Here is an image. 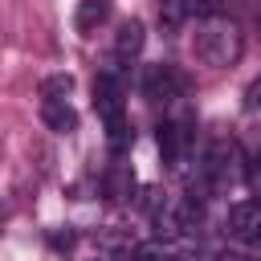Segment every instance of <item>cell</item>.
<instances>
[{
  "label": "cell",
  "mask_w": 261,
  "mask_h": 261,
  "mask_svg": "<svg viewBox=\"0 0 261 261\" xmlns=\"http://www.w3.org/2000/svg\"><path fill=\"white\" fill-rule=\"evenodd\" d=\"M241 49H245L241 29H237L232 20H224V16H208V20L196 29V57H200L204 65H216V69L237 65Z\"/></svg>",
  "instance_id": "obj_1"
},
{
  "label": "cell",
  "mask_w": 261,
  "mask_h": 261,
  "mask_svg": "<svg viewBox=\"0 0 261 261\" xmlns=\"http://www.w3.org/2000/svg\"><path fill=\"white\" fill-rule=\"evenodd\" d=\"M241 151H237V143H228V139H216L212 147H208V155H204V179H208V188H228L237 175H241Z\"/></svg>",
  "instance_id": "obj_2"
},
{
  "label": "cell",
  "mask_w": 261,
  "mask_h": 261,
  "mask_svg": "<svg viewBox=\"0 0 261 261\" xmlns=\"http://www.w3.org/2000/svg\"><path fill=\"white\" fill-rule=\"evenodd\" d=\"M143 94L151 102H175L184 98V73L175 65H151L143 73Z\"/></svg>",
  "instance_id": "obj_3"
},
{
  "label": "cell",
  "mask_w": 261,
  "mask_h": 261,
  "mask_svg": "<svg viewBox=\"0 0 261 261\" xmlns=\"http://www.w3.org/2000/svg\"><path fill=\"white\" fill-rule=\"evenodd\" d=\"M188 143H192V122H188V118H167V122L159 126V151H163V159H167L171 167L184 163Z\"/></svg>",
  "instance_id": "obj_4"
},
{
  "label": "cell",
  "mask_w": 261,
  "mask_h": 261,
  "mask_svg": "<svg viewBox=\"0 0 261 261\" xmlns=\"http://www.w3.org/2000/svg\"><path fill=\"white\" fill-rule=\"evenodd\" d=\"M94 110H98L102 122L122 118V82L114 73H98L94 77Z\"/></svg>",
  "instance_id": "obj_5"
},
{
  "label": "cell",
  "mask_w": 261,
  "mask_h": 261,
  "mask_svg": "<svg viewBox=\"0 0 261 261\" xmlns=\"http://www.w3.org/2000/svg\"><path fill=\"white\" fill-rule=\"evenodd\" d=\"M228 237H241V241H253V232L261 228V200H241L228 208V220H224Z\"/></svg>",
  "instance_id": "obj_6"
},
{
  "label": "cell",
  "mask_w": 261,
  "mask_h": 261,
  "mask_svg": "<svg viewBox=\"0 0 261 261\" xmlns=\"http://www.w3.org/2000/svg\"><path fill=\"white\" fill-rule=\"evenodd\" d=\"M41 118H45V126L57 130V135L77 130V110L69 106V98H41Z\"/></svg>",
  "instance_id": "obj_7"
},
{
  "label": "cell",
  "mask_w": 261,
  "mask_h": 261,
  "mask_svg": "<svg viewBox=\"0 0 261 261\" xmlns=\"http://www.w3.org/2000/svg\"><path fill=\"white\" fill-rule=\"evenodd\" d=\"M110 20V0H77V12H73V24L82 37H90L98 24Z\"/></svg>",
  "instance_id": "obj_8"
},
{
  "label": "cell",
  "mask_w": 261,
  "mask_h": 261,
  "mask_svg": "<svg viewBox=\"0 0 261 261\" xmlns=\"http://www.w3.org/2000/svg\"><path fill=\"white\" fill-rule=\"evenodd\" d=\"M143 41H147L143 20H122V29H118V37H114V57H122V61L139 57V53H143Z\"/></svg>",
  "instance_id": "obj_9"
},
{
  "label": "cell",
  "mask_w": 261,
  "mask_h": 261,
  "mask_svg": "<svg viewBox=\"0 0 261 261\" xmlns=\"http://www.w3.org/2000/svg\"><path fill=\"white\" fill-rule=\"evenodd\" d=\"M130 139H135V130L126 126V114H122V118H110V122H106V147H110L114 155H122V151L130 147Z\"/></svg>",
  "instance_id": "obj_10"
},
{
  "label": "cell",
  "mask_w": 261,
  "mask_h": 261,
  "mask_svg": "<svg viewBox=\"0 0 261 261\" xmlns=\"http://www.w3.org/2000/svg\"><path fill=\"white\" fill-rule=\"evenodd\" d=\"M69 90H73L69 73H53V77L41 82V98H69Z\"/></svg>",
  "instance_id": "obj_11"
},
{
  "label": "cell",
  "mask_w": 261,
  "mask_h": 261,
  "mask_svg": "<svg viewBox=\"0 0 261 261\" xmlns=\"http://www.w3.org/2000/svg\"><path fill=\"white\" fill-rule=\"evenodd\" d=\"M130 184H135V179L126 175V167H114V175H110V196H114V200H122V192H126Z\"/></svg>",
  "instance_id": "obj_12"
},
{
  "label": "cell",
  "mask_w": 261,
  "mask_h": 261,
  "mask_svg": "<svg viewBox=\"0 0 261 261\" xmlns=\"http://www.w3.org/2000/svg\"><path fill=\"white\" fill-rule=\"evenodd\" d=\"M188 12H196V16H220V0H188Z\"/></svg>",
  "instance_id": "obj_13"
},
{
  "label": "cell",
  "mask_w": 261,
  "mask_h": 261,
  "mask_svg": "<svg viewBox=\"0 0 261 261\" xmlns=\"http://www.w3.org/2000/svg\"><path fill=\"white\" fill-rule=\"evenodd\" d=\"M245 106H249V110H261V77L249 86V94H245Z\"/></svg>",
  "instance_id": "obj_14"
},
{
  "label": "cell",
  "mask_w": 261,
  "mask_h": 261,
  "mask_svg": "<svg viewBox=\"0 0 261 261\" xmlns=\"http://www.w3.org/2000/svg\"><path fill=\"white\" fill-rule=\"evenodd\" d=\"M249 184H253V192L261 196V159H257V163L249 167Z\"/></svg>",
  "instance_id": "obj_15"
},
{
  "label": "cell",
  "mask_w": 261,
  "mask_h": 261,
  "mask_svg": "<svg viewBox=\"0 0 261 261\" xmlns=\"http://www.w3.org/2000/svg\"><path fill=\"white\" fill-rule=\"evenodd\" d=\"M216 261H245V257H241V253H220Z\"/></svg>",
  "instance_id": "obj_16"
},
{
  "label": "cell",
  "mask_w": 261,
  "mask_h": 261,
  "mask_svg": "<svg viewBox=\"0 0 261 261\" xmlns=\"http://www.w3.org/2000/svg\"><path fill=\"white\" fill-rule=\"evenodd\" d=\"M253 245H257V249H261V228H257V232H253Z\"/></svg>",
  "instance_id": "obj_17"
}]
</instances>
